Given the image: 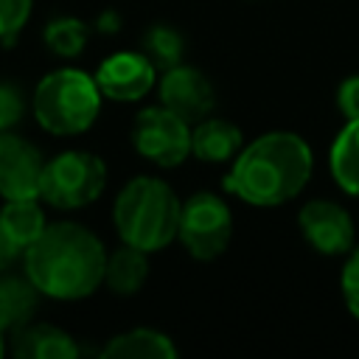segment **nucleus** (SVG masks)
Wrapping results in <instances>:
<instances>
[{"label":"nucleus","mask_w":359,"mask_h":359,"mask_svg":"<svg viewBox=\"0 0 359 359\" xmlns=\"http://www.w3.org/2000/svg\"><path fill=\"white\" fill-rule=\"evenodd\" d=\"M132 143L149 163L174 168L191 154V123L163 104L149 107L135 118Z\"/></svg>","instance_id":"obj_7"},{"label":"nucleus","mask_w":359,"mask_h":359,"mask_svg":"<svg viewBox=\"0 0 359 359\" xmlns=\"http://www.w3.org/2000/svg\"><path fill=\"white\" fill-rule=\"evenodd\" d=\"M101 356H115V359H174L177 356V345L171 342V337H165L157 328H132L123 334H115Z\"/></svg>","instance_id":"obj_14"},{"label":"nucleus","mask_w":359,"mask_h":359,"mask_svg":"<svg viewBox=\"0 0 359 359\" xmlns=\"http://www.w3.org/2000/svg\"><path fill=\"white\" fill-rule=\"evenodd\" d=\"M34 0H0V42H14L31 17Z\"/></svg>","instance_id":"obj_21"},{"label":"nucleus","mask_w":359,"mask_h":359,"mask_svg":"<svg viewBox=\"0 0 359 359\" xmlns=\"http://www.w3.org/2000/svg\"><path fill=\"white\" fill-rule=\"evenodd\" d=\"M149 252L137 250L132 244H121L118 250L107 252L104 261V283L115 292V294H135L140 292V286L146 283L149 275Z\"/></svg>","instance_id":"obj_15"},{"label":"nucleus","mask_w":359,"mask_h":359,"mask_svg":"<svg viewBox=\"0 0 359 359\" xmlns=\"http://www.w3.org/2000/svg\"><path fill=\"white\" fill-rule=\"evenodd\" d=\"M34 118L50 135H79L90 129L101 109V90L93 76L62 67L39 79L34 98Z\"/></svg>","instance_id":"obj_4"},{"label":"nucleus","mask_w":359,"mask_h":359,"mask_svg":"<svg viewBox=\"0 0 359 359\" xmlns=\"http://www.w3.org/2000/svg\"><path fill=\"white\" fill-rule=\"evenodd\" d=\"M45 160L39 149L14 135L11 129L0 132V196L3 199H39Z\"/></svg>","instance_id":"obj_8"},{"label":"nucleus","mask_w":359,"mask_h":359,"mask_svg":"<svg viewBox=\"0 0 359 359\" xmlns=\"http://www.w3.org/2000/svg\"><path fill=\"white\" fill-rule=\"evenodd\" d=\"M22 112H25V98L20 87L11 81H0V132L14 129L22 121Z\"/></svg>","instance_id":"obj_22"},{"label":"nucleus","mask_w":359,"mask_h":359,"mask_svg":"<svg viewBox=\"0 0 359 359\" xmlns=\"http://www.w3.org/2000/svg\"><path fill=\"white\" fill-rule=\"evenodd\" d=\"M328 165H331V177L337 180V185L345 194L359 196V118L345 121V126L334 137Z\"/></svg>","instance_id":"obj_17"},{"label":"nucleus","mask_w":359,"mask_h":359,"mask_svg":"<svg viewBox=\"0 0 359 359\" xmlns=\"http://www.w3.org/2000/svg\"><path fill=\"white\" fill-rule=\"evenodd\" d=\"M314 168L309 143L294 132H266L230 160L224 188L252 208H278L294 199Z\"/></svg>","instance_id":"obj_2"},{"label":"nucleus","mask_w":359,"mask_h":359,"mask_svg":"<svg viewBox=\"0 0 359 359\" xmlns=\"http://www.w3.org/2000/svg\"><path fill=\"white\" fill-rule=\"evenodd\" d=\"M3 351H6V331L0 328V356H3Z\"/></svg>","instance_id":"obj_26"},{"label":"nucleus","mask_w":359,"mask_h":359,"mask_svg":"<svg viewBox=\"0 0 359 359\" xmlns=\"http://www.w3.org/2000/svg\"><path fill=\"white\" fill-rule=\"evenodd\" d=\"M185 53V42L182 36L168 28V25H151L143 36V56L157 67V70H168L174 65L182 62Z\"/></svg>","instance_id":"obj_19"},{"label":"nucleus","mask_w":359,"mask_h":359,"mask_svg":"<svg viewBox=\"0 0 359 359\" xmlns=\"http://www.w3.org/2000/svg\"><path fill=\"white\" fill-rule=\"evenodd\" d=\"M241 146V129L227 118L208 115L191 126V154L202 163H230Z\"/></svg>","instance_id":"obj_13"},{"label":"nucleus","mask_w":359,"mask_h":359,"mask_svg":"<svg viewBox=\"0 0 359 359\" xmlns=\"http://www.w3.org/2000/svg\"><path fill=\"white\" fill-rule=\"evenodd\" d=\"M297 224L303 238L320 255H348L353 250V219L331 199H311L300 208Z\"/></svg>","instance_id":"obj_9"},{"label":"nucleus","mask_w":359,"mask_h":359,"mask_svg":"<svg viewBox=\"0 0 359 359\" xmlns=\"http://www.w3.org/2000/svg\"><path fill=\"white\" fill-rule=\"evenodd\" d=\"M90 28L76 17H59L45 28V45L56 56H76L84 48Z\"/></svg>","instance_id":"obj_20"},{"label":"nucleus","mask_w":359,"mask_h":359,"mask_svg":"<svg viewBox=\"0 0 359 359\" xmlns=\"http://www.w3.org/2000/svg\"><path fill=\"white\" fill-rule=\"evenodd\" d=\"M0 224L8 233V238L25 252L28 244H34L39 238V233L48 227L45 222V210L42 205L34 199H6L3 210H0Z\"/></svg>","instance_id":"obj_18"},{"label":"nucleus","mask_w":359,"mask_h":359,"mask_svg":"<svg viewBox=\"0 0 359 359\" xmlns=\"http://www.w3.org/2000/svg\"><path fill=\"white\" fill-rule=\"evenodd\" d=\"M339 289H342V300H345L348 311L359 320V247H353L348 252V261L339 275Z\"/></svg>","instance_id":"obj_23"},{"label":"nucleus","mask_w":359,"mask_h":359,"mask_svg":"<svg viewBox=\"0 0 359 359\" xmlns=\"http://www.w3.org/2000/svg\"><path fill=\"white\" fill-rule=\"evenodd\" d=\"M11 353L20 359H76V339L48 323H25L11 331Z\"/></svg>","instance_id":"obj_12"},{"label":"nucleus","mask_w":359,"mask_h":359,"mask_svg":"<svg viewBox=\"0 0 359 359\" xmlns=\"http://www.w3.org/2000/svg\"><path fill=\"white\" fill-rule=\"evenodd\" d=\"M39 289L31 283V278L17 275H0V328L17 331L36 314Z\"/></svg>","instance_id":"obj_16"},{"label":"nucleus","mask_w":359,"mask_h":359,"mask_svg":"<svg viewBox=\"0 0 359 359\" xmlns=\"http://www.w3.org/2000/svg\"><path fill=\"white\" fill-rule=\"evenodd\" d=\"M160 104L168 107L171 112H177L182 121H188L191 126L202 118H208L216 107V90L210 84V79L180 62L168 70H163V79H160Z\"/></svg>","instance_id":"obj_10"},{"label":"nucleus","mask_w":359,"mask_h":359,"mask_svg":"<svg viewBox=\"0 0 359 359\" xmlns=\"http://www.w3.org/2000/svg\"><path fill=\"white\" fill-rule=\"evenodd\" d=\"M107 188V165L93 151H62L42 168L39 199L53 208L76 210L95 202Z\"/></svg>","instance_id":"obj_5"},{"label":"nucleus","mask_w":359,"mask_h":359,"mask_svg":"<svg viewBox=\"0 0 359 359\" xmlns=\"http://www.w3.org/2000/svg\"><path fill=\"white\" fill-rule=\"evenodd\" d=\"M22 255L25 275L45 297L81 300L104 283L107 250L101 238L79 222L48 224Z\"/></svg>","instance_id":"obj_1"},{"label":"nucleus","mask_w":359,"mask_h":359,"mask_svg":"<svg viewBox=\"0 0 359 359\" xmlns=\"http://www.w3.org/2000/svg\"><path fill=\"white\" fill-rule=\"evenodd\" d=\"M22 250L8 238V233L3 230V224H0V272L3 269H8L14 261H17V255H20Z\"/></svg>","instance_id":"obj_25"},{"label":"nucleus","mask_w":359,"mask_h":359,"mask_svg":"<svg viewBox=\"0 0 359 359\" xmlns=\"http://www.w3.org/2000/svg\"><path fill=\"white\" fill-rule=\"evenodd\" d=\"M337 107L345 121L359 118V76H348L337 90Z\"/></svg>","instance_id":"obj_24"},{"label":"nucleus","mask_w":359,"mask_h":359,"mask_svg":"<svg viewBox=\"0 0 359 359\" xmlns=\"http://www.w3.org/2000/svg\"><path fill=\"white\" fill-rule=\"evenodd\" d=\"M180 210L182 202L168 182L157 177H135L118 191L112 222L123 244L154 252L177 238Z\"/></svg>","instance_id":"obj_3"},{"label":"nucleus","mask_w":359,"mask_h":359,"mask_svg":"<svg viewBox=\"0 0 359 359\" xmlns=\"http://www.w3.org/2000/svg\"><path fill=\"white\" fill-rule=\"evenodd\" d=\"M95 84L101 90V95L112 98V101H137L143 98L154 81H157V67L135 50H121L107 56L98 70H95Z\"/></svg>","instance_id":"obj_11"},{"label":"nucleus","mask_w":359,"mask_h":359,"mask_svg":"<svg viewBox=\"0 0 359 359\" xmlns=\"http://www.w3.org/2000/svg\"><path fill=\"white\" fill-rule=\"evenodd\" d=\"M230 236H233V213L222 196L202 191L194 194L188 202H182L177 238L194 258L199 261L219 258L227 250Z\"/></svg>","instance_id":"obj_6"}]
</instances>
